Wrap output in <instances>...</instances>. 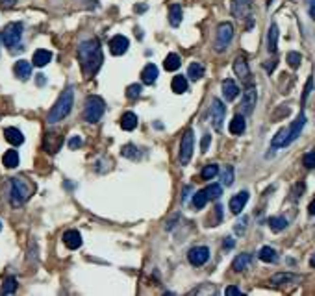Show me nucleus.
Segmentation results:
<instances>
[{
  "label": "nucleus",
  "instance_id": "1",
  "mask_svg": "<svg viewBox=\"0 0 315 296\" xmlns=\"http://www.w3.org/2000/svg\"><path fill=\"white\" fill-rule=\"evenodd\" d=\"M78 62L82 67V74L86 78H93L97 74L104 63V54H102L100 41L97 37H91L78 45Z\"/></svg>",
  "mask_w": 315,
  "mask_h": 296
},
{
  "label": "nucleus",
  "instance_id": "2",
  "mask_svg": "<svg viewBox=\"0 0 315 296\" xmlns=\"http://www.w3.org/2000/svg\"><path fill=\"white\" fill-rule=\"evenodd\" d=\"M36 193V184L24 176H15L10 180V204L13 208H19L24 202L32 198V194Z\"/></svg>",
  "mask_w": 315,
  "mask_h": 296
},
{
  "label": "nucleus",
  "instance_id": "3",
  "mask_svg": "<svg viewBox=\"0 0 315 296\" xmlns=\"http://www.w3.org/2000/svg\"><path fill=\"white\" fill-rule=\"evenodd\" d=\"M72 104H74V87L69 85L61 91V95L58 97L56 104H54L52 109L48 111V115H46V123L56 124V123H60V121H63V119L71 113Z\"/></svg>",
  "mask_w": 315,
  "mask_h": 296
},
{
  "label": "nucleus",
  "instance_id": "4",
  "mask_svg": "<svg viewBox=\"0 0 315 296\" xmlns=\"http://www.w3.org/2000/svg\"><path fill=\"white\" fill-rule=\"evenodd\" d=\"M104 111H106V102L100 97L91 95V97L86 98V106H84V121L86 123H98L102 115H104Z\"/></svg>",
  "mask_w": 315,
  "mask_h": 296
},
{
  "label": "nucleus",
  "instance_id": "5",
  "mask_svg": "<svg viewBox=\"0 0 315 296\" xmlns=\"http://www.w3.org/2000/svg\"><path fill=\"white\" fill-rule=\"evenodd\" d=\"M22 30H24L22 22H10V24L4 28V32H2V36H0V37H2L4 45L8 46L10 50H19V48H20Z\"/></svg>",
  "mask_w": 315,
  "mask_h": 296
},
{
  "label": "nucleus",
  "instance_id": "6",
  "mask_svg": "<svg viewBox=\"0 0 315 296\" xmlns=\"http://www.w3.org/2000/svg\"><path fill=\"white\" fill-rule=\"evenodd\" d=\"M232 39H234V26H232V22H221L217 26V32H215V50L224 52L228 48L230 43H232Z\"/></svg>",
  "mask_w": 315,
  "mask_h": 296
},
{
  "label": "nucleus",
  "instance_id": "7",
  "mask_svg": "<svg viewBox=\"0 0 315 296\" xmlns=\"http://www.w3.org/2000/svg\"><path fill=\"white\" fill-rule=\"evenodd\" d=\"M193 146H195V133L193 130H186L180 141V152H178V159L182 165H188L193 158Z\"/></svg>",
  "mask_w": 315,
  "mask_h": 296
},
{
  "label": "nucleus",
  "instance_id": "8",
  "mask_svg": "<svg viewBox=\"0 0 315 296\" xmlns=\"http://www.w3.org/2000/svg\"><path fill=\"white\" fill-rule=\"evenodd\" d=\"M224 113H226V107L224 104L219 100V98H214L212 102V107H209V117H212V124L217 132L223 130V121H224Z\"/></svg>",
  "mask_w": 315,
  "mask_h": 296
},
{
  "label": "nucleus",
  "instance_id": "9",
  "mask_svg": "<svg viewBox=\"0 0 315 296\" xmlns=\"http://www.w3.org/2000/svg\"><path fill=\"white\" fill-rule=\"evenodd\" d=\"M306 126V115H304V111H300L299 113V117L291 123V126L287 128V137H285V146L287 144H291L293 141H295L297 137H299L300 133H302V128Z\"/></svg>",
  "mask_w": 315,
  "mask_h": 296
},
{
  "label": "nucleus",
  "instance_id": "10",
  "mask_svg": "<svg viewBox=\"0 0 315 296\" xmlns=\"http://www.w3.org/2000/svg\"><path fill=\"white\" fill-rule=\"evenodd\" d=\"M188 259L193 267H202L209 259V248L208 246H195L188 252Z\"/></svg>",
  "mask_w": 315,
  "mask_h": 296
},
{
  "label": "nucleus",
  "instance_id": "11",
  "mask_svg": "<svg viewBox=\"0 0 315 296\" xmlns=\"http://www.w3.org/2000/svg\"><path fill=\"white\" fill-rule=\"evenodd\" d=\"M256 102H258V93H256L254 85H249L243 93V102H241V109H243V115H250L254 111Z\"/></svg>",
  "mask_w": 315,
  "mask_h": 296
},
{
  "label": "nucleus",
  "instance_id": "12",
  "mask_svg": "<svg viewBox=\"0 0 315 296\" xmlns=\"http://www.w3.org/2000/svg\"><path fill=\"white\" fill-rule=\"evenodd\" d=\"M61 144H63V135L61 133H46L45 139H43V148H45L48 154H56L58 150L61 148Z\"/></svg>",
  "mask_w": 315,
  "mask_h": 296
},
{
  "label": "nucleus",
  "instance_id": "13",
  "mask_svg": "<svg viewBox=\"0 0 315 296\" xmlns=\"http://www.w3.org/2000/svg\"><path fill=\"white\" fill-rule=\"evenodd\" d=\"M128 46H130V41L124 36H115L110 39V52L113 56H122L128 50Z\"/></svg>",
  "mask_w": 315,
  "mask_h": 296
},
{
  "label": "nucleus",
  "instance_id": "14",
  "mask_svg": "<svg viewBox=\"0 0 315 296\" xmlns=\"http://www.w3.org/2000/svg\"><path fill=\"white\" fill-rule=\"evenodd\" d=\"M247 202H249V193H247V191H241V193H238L235 196L230 198V211L234 215H239L243 211L245 205H247Z\"/></svg>",
  "mask_w": 315,
  "mask_h": 296
},
{
  "label": "nucleus",
  "instance_id": "15",
  "mask_svg": "<svg viewBox=\"0 0 315 296\" xmlns=\"http://www.w3.org/2000/svg\"><path fill=\"white\" fill-rule=\"evenodd\" d=\"M234 72L235 76L239 78V80H243V82H247L250 76V69H249V63H247V60H245L243 56H239L234 60Z\"/></svg>",
  "mask_w": 315,
  "mask_h": 296
},
{
  "label": "nucleus",
  "instance_id": "16",
  "mask_svg": "<svg viewBox=\"0 0 315 296\" xmlns=\"http://www.w3.org/2000/svg\"><path fill=\"white\" fill-rule=\"evenodd\" d=\"M63 243H65V246L69 248V250H78V248L82 246V235H80V231L67 230L65 233H63Z\"/></svg>",
  "mask_w": 315,
  "mask_h": 296
},
{
  "label": "nucleus",
  "instance_id": "17",
  "mask_svg": "<svg viewBox=\"0 0 315 296\" xmlns=\"http://www.w3.org/2000/svg\"><path fill=\"white\" fill-rule=\"evenodd\" d=\"M223 97L228 100V102H232V100H235V98L239 97V85L235 83V80H232V78H226L223 82Z\"/></svg>",
  "mask_w": 315,
  "mask_h": 296
},
{
  "label": "nucleus",
  "instance_id": "18",
  "mask_svg": "<svg viewBox=\"0 0 315 296\" xmlns=\"http://www.w3.org/2000/svg\"><path fill=\"white\" fill-rule=\"evenodd\" d=\"M300 280V276L297 274H291V272H278L271 278V285H290V283H295V281Z\"/></svg>",
  "mask_w": 315,
  "mask_h": 296
},
{
  "label": "nucleus",
  "instance_id": "19",
  "mask_svg": "<svg viewBox=\"0 0 315 296\" xmlns=\"http://www.w3.org/2000/svg\"><path fill=\"white\" fill-rule=\"evenodd\" d=\"M4 137H6V141L10 144H13V146H19V144L24 143V135H22V132H20L19 128H6Z\"/></svg>",
  "mask_w": 315,
  "mask_h": 296
},
{
  "label": "nucleus",
  "instance_id": "20",
  "mask_svg": "<svg viewBox=\"0 0 315 296\" xmlns=\"http://www.w3.org/2000/svg\"><path fill=\"white\" fill-rule=\"evenodd\" d=\"M252 265V254H239L232 263V269L235 272H243Z\"/></svg>",
  "mask_w": 315,
  "mask_h": 296
},
{
  "label": "nucleus",
  "instance_id": "21",
  "mask_svg": "<svg viewBox=\"0 0 315 296\" xmlns=\"http://www.w3.org/2000/svg\"><path fill=\"white\" fill-rule=\"evenodd\" d=\"M52 60V52L50 50H45V48H39V50L34 52V57H32V63L36 67H45L48 65Z\"/></svg>",
  "mask_w": 315,
  "mask_h": 296
},
{
  "label": "nucleus",
  "instance_id": "22",
  "mask_svg": "<svg viewBox=\"0 0 315 296\" xmlns=\"http://www.w3.org/2000/svg\"><path fill=\"white\" fill-rule=\"evenodd\" d=\"M158 74H160V71H158V67L154 65V63H148L145 69H143L141 72V80L143 83H147V85H152L154 82H156Z\"/></svg>",
  "mask_w": 315,
  "mask_h": 296
},
{
  "label": "nucleus",
  "instance_id": "23",
  "mask_svg": "<svg viewBox=\"0 0 315 296\" xmlns=\"http://www.w3.org/2000/svg\"><path fill=\"white\" fill-rule=\"evenodd\" d=\"M276 48H278V26L273 22L269 26V34H267V50L275 54Z\"/></svg>",
  "mask_w": 315,
  "mask_h": 296
},
{
  "label": "nucleus",
  "instance_id": "24",
  "mask_svg": "<svg viewBox=\"0 0 315 296\" xmlns=\"http://www.w3.org/2000/svg\"><path fill=\"white\" fill-rule=\"evenodd\" d=\"M13 71H15V76L19 80H28L32 76V65L28 62H24V60L17 62L15 67H13Z\"/></svg>",
  "mask_w": 315,
  "mask_h": 296
},
{
  "label": "nucleus",
  "instance_id": "25",
  "mask_svg": "<svg viewBox=\"0 0 315 296\" xmlns=\"http://www.w3.org/2000/svg\"><path fill=\"white\" fill-rule=\"evenodd\" d=\"M121 128L124 132H132L138 128V115L132 111H126L124 115L121 117Z\"/></svg>",
  "mask_w": 315,
  "mask_h": 296
},
{
  "label": "nucleus",
  "instance_id": "26",
  "mask_svg": "<svg viewBox=\"0 0 315 296\" xmlns=\"http://www.w3.org/2000/svg\"><path fill=\"white\" fill-rule=\"evenodd\" d=\"M182 6L180 4H173L169 8V24L173 26V28H178V26L182 24Z\"/></svg>",
  "mask_w": 315,
  "mask_h": 296
},
{
  "label": "nucleus",
  "instance_id": "27",
  "mask_svg": "<svg viewBox=\"0 0 315 296\" xmlns=\"http://www.w3.org/2000/svg\"><path fill=\"white\" fill-rule=\"evenodd\" d=\"M247 128V123H245L243 115H234V119L230 121V133L232 135H241Z\"/></svg>",
  "mask_w": 315,
  "mask_h": 296
},
{
  "label": "nucleus",
  "instance_id": "28",
  "mask_svg": "<svg viewBox=\"0 0 315 296\" xmlns=\"http://www.w3.org/2000/svg\"><path fill=\"white\" fill-rule=\"evenodd\" d=\"M180 65H182V60H180V56L178 54H174V52H171L167 57H165V62H163V69L169 72L176 71V69H180Z\"/></svg>",
  "mask_w": 315,
  "mask_h": 296
},
{
  "label": "nucleus",
  "instance_id": "29",
  "mask_svg": "<svg viewBox=\"0 0 315 296\" xmlns=\"http://www.w3.org/2000/svg\"><path fill=\"white\" fill-rule=\"evenodd\" d=\"M2 163H4V167H8V169H15L17 165H19V152H17V150H8V152L2 156Z\"/></svg>",
  "mask_w": 315,
  "mask_h": 296
},
{
  "label": "nucleus",
  "instance_id": "30",
  "mask_svg": "<svg viewBox=\"0 0 315 296\" xmlns=\"http://www.w3.org/2000/svg\"><path fill=\"white\" fill-rule=\"evenodd\" d=\"M269 228L275 231V233H280L282 230L287 228V220H285L284 217H271L269 219Z\"/></svg>",
  "mask_w": 315,
  "mask_h": 296
},
{
  "label": "nucleus",
  "instance_id": "31",
  "mask_svg": "<svg viewBox=\"0 0 315 296\" xmlns=\"http://www.w3.org/2000/svg\"><path fill=\"white\" fill-rule=\"evenodd\" d=\"M259 259L264 261V263H275L276 261V252H275V248H271V246H264L261 250H259Z\"/></svg>",
  "mask_w": 315,
  "mask_h": 296
},
{
  "label": "nucleus",
  "instance_id": "32",
  "mask_svg": "<svg viewBox=\"0 0 315 296\" xmlns=\"http://www.w3.org/2000/svg\"><path fill=\"white\" fill-rule=\"evenodd\" d=\"M171 87H173V91L176 93V95H183V93L188 91V80L183 76H174Z\"/></svg>",
  "mask_w": 315,
  "mask_h": 296
},
{
  "label": "nucleus",
  "instance_id": "33",
  "mask_svg": "<svg viewBox=\"0 0 315 296\" xmlns=\"http://www.w3.org/2000/svg\"><path fill=\"white\" fill-rule=\"evenodd\" d=\"M188 76L193 80V82H197V80H200V78L204 76V67L200 65V63H191L188 69Z\"/></svg>",
  "mask_w": 315,
  "mask_h": 296
},
{
  "label": "nucleus",
  "instance_id": "34",
  "mask_svg": "<svg viewBox=\"0 0 315 296\" xmlns=\"http://www.w3.org/2000/svg\"><path fill=\"white\" fill-rule=\"evenodd\" d=\"M15 291H17V280L13 278V276L6 278L4 283H2V289H0V292H2V294H13Z\"/></svg>",
  "mask_w": 315,
  "mask_h": 296
},
{
  "label": "nucleus",
  "instance_id": "35",
  "mask_svg": "<svg viewBox=\"0 0 315 296\" xmlns=\"http://www.w3.org/2000/svg\"><path fill=\"white\" fill-rule=\"evenodd\" d=\"M221 182H223V185H232L234 184V167L232 165H226L223 169V172H221Z\"/></svg>",
  "mask_w": 315,
  "mask_h": 296
},
{
  "label": "nucleus",
  "instance_id": "36",
  "mask_svg": "<svg viewBox=\"0 0 315 296\" xmlns=\"http://www.w3.org/2000/svg\"><path fill=\"white\" fill-rule=\"evenodd\" d=\"M208 204V194H206V191H198L197 194L193 196V205H195V210H202L204 205Z\"/></svg>",
  "mask_w": 315,
  "mask_h": 296
},
{
  "label": "nucleus",
  "instance_id": "37",
  "mask_svg": "<svg viewBox=\"0 0 315 296\" xmlns=\"http://www.w3.org/2000/svg\"><path fill=\"white\" fill-rule=\"evenodd\" d=\"M206 194H208V200H217L221 194H223V187L219 184H212V185H208L206 187Z\"/></svg>",
  "mask_w": 315,
  "mask_h": 296
},
{
  "label": "nucleus",
  "instance_id": "38",
  "mask_svg": "<svg viewBox=\"0 0 315 296\" xmlns=\"http://www.w3.org/2000/svg\"><path fill=\"white\" fill-rule=\"evenodd\" d=\"M219 174V167L215 163H212V165H206L202 169V178L204 180H212V178H215Z\"/></svg>",
  "mask_w": 315,
  "mask_h": 296
},
{
  "label": "nucleus",
  "instance_id": "39",
  "mask_svg": "<svg viewBox=\"0 0 315 296\" xmlns=\"http://www.w3.org/2000/svg\"><path fill=\"white\" fill-rule=\"evenodd\" d=\"M302 165H304L306 169H315V150H310V152H306L302 156Z\"/></svg>",
  "mask_w": 315,
  "mask_h": 296
},
{
  "label": "nucleus",
  "instance_id": "40",
  "mask_svg": "<svg viewBox=\"0 0 315 296\" xmlns=\"http://www.w3.org/2000/svg\"><path fill=\"white\" fill-rule=\"evenodd\" d=\"M300 62H302V56L299 52H287V63H290L291 69H299Z\"/></svg>",
  "mask_w": 315,
  "mask_h": 296
},
{
  "label": "nucleus",
  "instance_id": "41",
  "mask_svg": "<svg viewBox=\"0 0 315 296\" xmlns=\"http://www.w3.org/2000/svg\"><path fill=\"white\" fill-rule=\"evenodd\" d=\"M311 89H313V76L308 78V82H306V85H304V91H302V98H300V104H302V107H304L306 100H308V97H310Z\"/></svg>",
  "mask_w": 315,
  "mask_h": 296
},
{
  "label": "nucleus",
  "instance_id": "42",
  "mask_svg": "<svg viewBox=\"0 0 315 296\" xmlns=\"http://www.w3.org/2000/svg\"><path fill=\"white\" fill-rule=\"evenodd\" d=\"M139 95H141V85H139V83H134V85L128 87L126 97L130 98V100H136V98H139Z\"/></svg>",
  "mask_w": 315,
  "mask_h": 296
},
{
  "label": "nucleus",
  "instance_id": "43",
  "mask_svg": "<svg viewBox=\"0 0 315 296\" xmlns=\"http://www.w3.org/2000/svg\"><path fill=\"white\" fill-rule=\"evenodd\" d=\"M122 156L124 158H138V148L134 146V144H126V146L122 148Z\"/></svg>",
  "mask_w": 315,
  "mask_h": 296
},
{
  "label": "nucleus",
  "instance_id": "44",
  "mask_svg": "<svg viewBox=\"0 0 315 296\" xmlns=\"http://www.w3.org/2000/svg\"><path fill=\"white\" fill-rule=\"evenodd\" d=\"M247 222H249V219L247 217H243V219L238 220V226H235V233L241 235L245 231V228H247Z\"/></svg>",
  "mask_w": 315,
  "mask_h": 296
},
{
  "label": "nucleus",
  "instance_id": "45",
  "mask_svg": "<svg viewBox=\"0 0 315 296\" xmlns=\"http://www.w3.org/2000/svg\"><path fill=\"white\" fill-rule=\"evenodd\" d=\"M209 143H212V135H209V133H206V135L202 137V141H200V150H202V152H206V150L209 148Z\"/></svg>",
  "mask_w": 315,
  "mask_h": 296
},
{
  "label": "nucleus",
  "instance_id": "46",
  "mask_svg": "<svg viewBox=\"0 0 315 296\" xmlns=\"http://www.w3.org/2000/svg\"><path fill=\"white\" fill-rule=\"evenodd\" d=\"M82 146V139L80 137H72L71 141H69V148L71 150H76V148Z\"/></svg>",
  "mask_w": 315,
  "mask_h": 296
},
{
  "label": "nucleus",
  "instance_id": "47",
  "mask_svg": "<svg viewBox=\"0 0 315 296\" xmlns=\"http://www.w3.org/2000/svg\"><path fill=\"white\" fill-rule=\"evenodd\" d=\"M302 191H304V184L300 182V184L297 185V189L293 191V200H299V196H300V193H302Z\"/></svg>",
  "mask_w": 315,
  "mask_h": 296
},
{
  "label": "nucleus",
  "instance_id": "48",
  "mask_svg": "<svg viewBox=\"0 0 315 296\" xmlns=\"http://www.w3.org/2000/svg\"><path fill=\"white\" fill-rule=\"evenodd\" d=\"M224 294H226V296H230V294H241V291H239L238 287L232 285V287H226V291H224Z\"/></svg>",
  "mask_w": 315,
  "mask_h": 296
},
{
  "label": "nucleus",
  "instance_id": "49",
  "mask_svg": "<svg viewBox=\"0 0 315 296\" xmlns=\"http://www.w3.org/2000/svg\"><path fill=\"white\" fill-rule=\"evenodd\" d=\"M17 4V0H0V6L2 8H13Z\"/></svg>",
  "mask_w": 315,
  "mask_h": 296
},
{
  "label": "nucleus",
  "instance_id": "50",
  "mask_svg": "<svg viewBox=\"0 0 315 296\" xmlns=\"http://www.w3.org/2000/svg\"><path fill=\"white\" fill-rule=\"evenodd\" d=\"M310 15L311 19H315V0H310Z\"/></svg>",
  "mask_w": 315,
  "mask_h": 296
},
{
  "label": "nucleus",
  "instance_id": "51",
  "mask_svg": "<svg viewBox=\"0 0 315 296\" xmlns=\"http://www.w3.org/2000/svg\"><path fill=\"white\" fill-rule=\"evenodd\" d=\"M232 246H234V239L226 237V241H224V248H232Z\"/></svg>",
  "mask_w": 315,
  "mask_h": 296
},
{
  "label": "nucleus",
  "instance_id": "52",
  "mask_svg": "<svg viewBox=\"0 0 315 296\" xmlns=\"http://www.w3.org/2000/svg\"><path fill=\"white\" fill-rule=\"evenodd\" d=\"M308 213H310V215H311V217H313V215H315V198H313V200H311V204H310V208H308Z\"/></svg>",
  "mask_w": 315,
  "mask_h": 296
},
{
  "label": "nucleus",
  "instance_id": "53",
  "mask_svg": "<svg viewBox=\"0 0 315 296\" xmlns=\"http://www.w3.org/2000/svg\"><path fill=\"white\" fill-rule=\"evenodd\" d=\"M45 82H46V80L43 78V74H39V78H37V83H39V85H43Z\"/></svg>",
  "mask_w": 315,
  "mask_h": 296
},
{
  "label": "nucleus",
  "instance_id": "54",
  "mask_svg": "<svg viewBox=\"0 0 315 296\" xmlns=\"http://www.w3.org/2000/svg\"><path fill=\"white\" fill-rule=\"evenodd\" d=\"M310 265H311V267H315V255H313V257H311V261H310Z\"/></svg>",
  "mask_w": 315,
  "mask_h": 296
},
{
  "label": "nucleus",
  "instance_id": "55",
  "mask_svg": "<svg viewBox=\"0 0 315 296\" xmlns=\"http://www.w3.org/2000/svg\"><path fill=\"white\" fill-rule=\"evenodd\" d=\"M0 230H2V222H0Z\"/></svg>",
  "mask_w": 315,
  "mask_h": 296
}]
</instances>
